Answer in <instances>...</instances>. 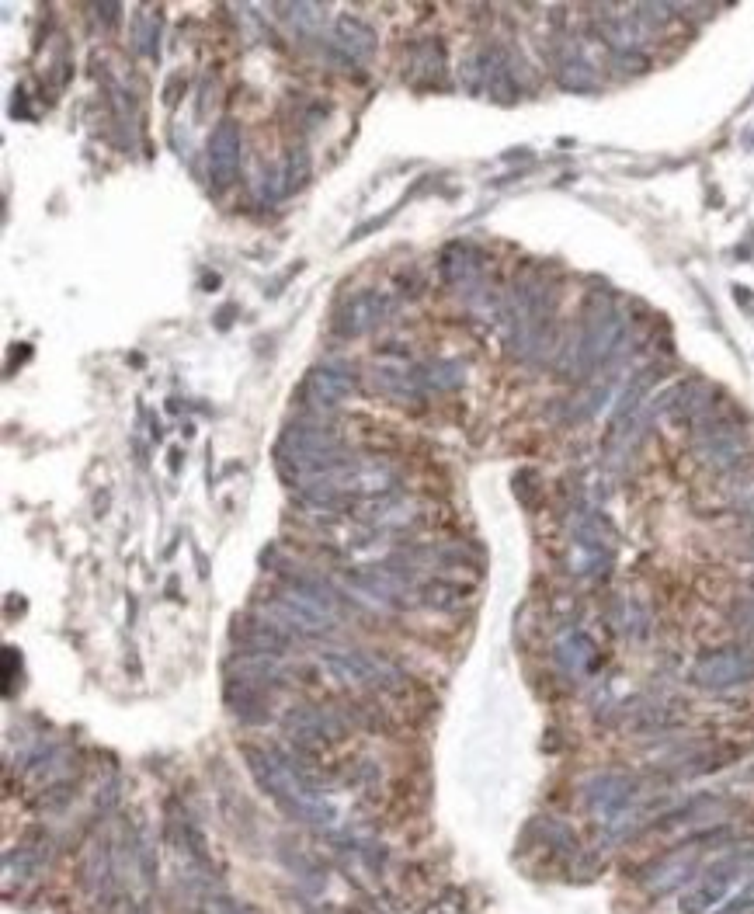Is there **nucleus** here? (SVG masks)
I'll list each match as a JSON object with an SVG mask.
<instances>
[{"instance_id":"36","label":"nucleus","mask_w":754,"mask_h":914,"mask_svg":"<svg viewBox=\"0 0 754 914\" xmlns=\"http://www.w3.org/2000/svg\"><path fill=\"white\" fill-rule=\"evenodd\" d=\"M379 355H400V358H411V348L404 341H383L379 345Z\"/></svg>"},{"instance_id":"14","label":"nucleus","mask_w":754,"mask_h":914,"mask_svg":"<svg viewBox=\"0 0 754 914\" xmlns=\"http://www.w3.org/2000/svg\"><path fill=\"white\" fill-rule=\"evenodd\" d=\"M365 515V525H372V529L379 532V536H393V532H411L421 525V504L414 501V497H404V494H386V497H376V501H365L362 508Z\"/></svg>"},{"instance_id":"22","label":"nucleus","mask_w":754,"mask_h":914,"mask_svg":"<svg viewBox=\"0 0 754 914\" xmlns=\"http://www.w3.org/2000/svg\"><path fill=\"white\" fill-rule=\"evenodd\" d=\"M411 376L417 379L424 393L428 390H459L466 383V365L456 362V358H435V362H414L411 365Z\"/></svg>"},{"instance_id":"35","label":"nucleus","mask_w":754,"mask_h":914,"mask_svg":"<svg viewBox=\"0 0 754 914\" xmlns=\"http://www.w3.org/2000/svg\"><path fill=\"white\" fill-rule=\"evenodd\" d=\"M94 11H98V18L108 21V28H115V25H119V18H122V7L119 4H98Z\"/></svg>"},{"instance_id":"2","label":"nucleus","mask_w":754,"mask_h":914,"mask_svg":"<svg viewBox=\"0 0 754 914\" xmlns=\"http://www.w3.org/2000/svg\"><path fill=\"white\" fill-rule=\"evenodd\" d=\"M622 338H626V320L619 317L609 296L595 292L584 303L574 341L560 352V372L574 379H591L595 372L609 369V362H616Z\"/></svg>"},{"instance_id":"40","label":"nucleus","mask_w":754,"mask_h":914,"mask_svg":"<svg viewBox=\"0 0 754 914\" xmlns=\"http://www.w3.org/2000/svg\"><path fill=\"white\" fill-rule=\"evenodd\" d=\"M202 285H206V289H219V275H216V272H206V279H202Z\"/></svg>"},{"instance_id":"38","label":"nucleus","mask_w":754,"mask_h":914,"mask_svg":"<svg viewBox=\"0 0 754 914\" xmlns=\"http://www.w3.org/2000/svg\"><path fill=\"white\" fill-rule=\"evenodd\" d=\"M734 292H737V299H741L744 310H754V296H751L748 289H734Z\"/></svg>"},{"instance_id":"16","label":"nucleus","mask_w":754,"mask_h":914,"mask_svg":"<svg viewBox=\"0 0 754 914\" xmlns=\"http://www.w3.org/2000/svg\"><path fill=\"white\" fill-rule=\"evenodd\" d=\"M553 657H556V668L570 678H584V675H595L598 671V647L584 630H563L553 640Z\"/></svg>"},{"instance_id":"23","label":"nucleus","mask_w":754,"mask_h":914,"mask_svg":"<svg viewBox=\"0 0 754 914\" xmlns=\"http://www.w3.org/2000/svg\"><path fill=\"white\" fill-rule=\"evenodd\" d=\"M233 671H237L240 682L247 685H285L289 682V668H285L278 657L272 654H240L237 661H233Z\"/></svg>"},{"instance_id":"8","label":"nucleus","mask_w":754,"mask_h":914,"mask_svg":"<svg viewBox=\"0 0 754 914\" xmlns=\"http://www.w3.org/2000/svg\"><path fill=\"white\" fill-rule=\"evenodd\" d=\"M282 730H285V741H289L292 748H327V744H338L348 737L351 720H344L338 709H331V706L303 703V706H292L289 713H285Z\"/></svg>"},{"instance_id":"24","label":"nucleus","mask_w":754,"mask_h":914,"mask_svg":"<svg viewBox=\"0 0 754 914\" xmlns=\"http://www.w3.org/2000/svg\"><path fill=\"white\" fill-rule=\"evenodd\" d=\"M226 706L240 716V723H268L272 720V709H268L265 699L258 696V685L230 682L226 685Z\"/></svg>"},{"instance_id":"26","label":"nucleus","mask_w":754,"mask_h":914,"mask_svg":"<svg viewBox=\"0 0 754 914\" xmlns=\"http://www.w3.org/2000/svg\"><path fill=\"white\" fill-rule=\"evenodd\" d=\"M39 866H42L39 848H32V845L7 848L4 852V890H14L18 883H25Z\"/></svg>"},{"instance_id":"12","label":"nucleus","mask_w":754,"mask_h":914,"mask_svg":"<svg viewBox=\"0 0 754 914\" xmlns=\"http://www.w3.org/2000/svg\"><path fill=\"white\" fill-rule=\"evenodd\" d=\"M636 793H640V782L629 772H598L584 786V807L602 821H616L633 807Z\"/></svg>"},{"instance_id":"27","label":"nucleus","mask_w":754,"mask_h":914,"mask_svg":"<svg viewBox=\"0 0 754 914\" xmlns=\"http://www.w3.org/2000/svg\"><path fill=\"white\" fill-rule=\"evenodd\" d=\"M417 602H421L424 609L449 612L463 602V588H459L456 581H445V577H431V581H424L421 588H417Z\"/></svg>"},{"instance_id":"18","label":"nucleus","mask_w":754,"mask_h":914,"mask_svg":"<svg viewBox=\"0 0 754 914\" xmlns=\"http://www.w3.org/2000/svg\"><path fill=\"white\" fill-rule=\"evenodd\" d=\"M407 80L424 87H435L438 80L449 77V53L438 35H421L411 42V60H407Z\"/></svg>"},{"instance_id":"13","label":"nucleus","mask_w":754,"mask_h":914,"mask_svg":"<svg viewBox=\"0 0 754 914\" xmlns=\"http://www.w3.org/2000/svg\"><path fill=\"white\" fill-rule=\"evenodd\" d=\"M438 279L473 299L483 285V254L473 244H459V240L445 244L438 254Z\"/></svg>"},{"instance_id":"3","label":"nucleus","mask_w":754,"mask_h":914,"mask_svg":"<svg viewBox=\"0 0 754 914\" xmlns=\"http://www.w3.org/2000/svg\"><path fill=\"white\" fill-rule=\"evenodd\" d=\"M723 831H727V828L695 831V835L688 838L685 845L671 848L668 855H661V859L650 862V866L643 869V876H640L643 894L668 897V894H675V890L688 887V883H692L695 876L702 873V855H706V848H713L716 842H723Z\"/></svg>"},{"instance_id":"20","label":"nucleus","mask_w":754,"mask_h":914,"mask_svg":"<svg viewBox=\"0 0 754 914\" xmlns=\"http://www.w3.org/2000/svg\"><path fill=\"white\" fill-rule=\"evenodd\" d=\"M233 643L240 647V654H272L282 657L289 650V636L275 630L268 619L261 616H244L233 623Z\"/></svg>"},{"instance_id":"7","label":"nucleus","mask_w":754,"mask_h":914,"mask_svg":"<svg viewBox=\"0 0 754 914\" xmlns=\"http://www.w3.org/2000/svg\"><path fill=\"white\" fill-rule=\"evenodd\" d=\"M358 386V369L341 355H327L306 372L303 404L306 414H331L344 397H351Z\"/></svg>"},{"instance_id":"1","label":"nucleus","mask_w":754,"mask_h":914,"mask_svg":"<svg viewBox=\"0 0 754 914\" xmlns=\"http://www.w3.org/2000/svg\"><path fill=\"white\" fill-rule=\"evenodd\" d=\"M244 758H247V769H251V775L258 779V786L272 796L285 814L310 824V828L334 831L338 810H334V803L320 793L313 775L306 772L296 758L285 755L282 748H272V744H244Z\"/></svg>"},{"instance_id":"5","label":"nucleus","mask_w":754,"mask_h":914,"mask_svg":"<svg viewBox=\"0 0 754 914\" xmlns=\"http://www.w3.org/2000/svg\"><path fill=\"white\" fill-rule=\"evenodd\" d=\"M320 664L351 689H376V692H400L407 685V675L390 664L386 657L372 654L362 647H324Z\"/></svg>"},{"instance_id":"30","label":"nucleus","mask_w":754,"mask_h":914,"mask_svg":"<svg viewBox=\"0 0 754 914\" xmlns=\"http://www.w3.org/2000/svg\"><path fill=\"white\" fill-rule=\"evenodd\" d=\"M616 616H619L622 633H626L629 640H647L650 616H647V609H643L640 602H633V598H622L619 609H616Z\"/></svg>"},{"instance_id":"37","label":"nucleus","mask_w":754,"mask_h":914,"mask_svg":"<svg viewBox=\"0 0 754 914\" xmlns=\"http://www.w3.org/2000/svg\"><path fill=\"white\" fill-rule=\"evenodd\" d=\"M181 91H185V77H171V84H167V91H164V101H167V105H174Z\"/></svg>"},{"instance_id":"15","label":"nucleus","mask_w":754,"mask_h":914,"mask_svg":"<svg viewBox=\"0 0 754 914\" xmlns=\"http://www.w3.org/2000/svg\"><path fill=\"white\" fill-rule=\"evenodd\" d=\"M80 880H84V890L94 894L101 904H112L119 897V876H115V845L108 838H98L91 845V852L84 855L80 862Z\"/></svg>"},{"instance_id":"9","label":"nucleus","mask_w":754,"mask_h":914,"mask_svg":"<svg viewBox=\"0 0 754 914\" xmlns=\"http://www.w3.org/2000/svg\"><path fill=\"white\" fill-rule=\"evenodd\" d=\"M754 678V647L751 643H727V647L706 650L695 657L692 664V682L699 689H734L741 682Z\"/></svg>"},{"instance_id":"21","label":"nucleus","mask_w":754,"mask_h":914,"mask_svg":"<svg viewBox=\"0 0 754 914\" xmlns=\"http://www.w3.org/2000/svg\"><path fill=\"white\" fill-rule=\"evenodd\" d=\"M331 46L338 49L341 56H348V60L355 63V67H365V63H369L372 56H376V32H372L369 21L344 14V18L334 21Z\"/></svg>"},{"instance_id":"29","label":"nucleus","mask_w":754,"mask_h":914,"mask_svg":"<svg viewBox=\"0 0 754 914\" xmlns=\"http://www.w3.org/2000/svg\"><path fill=\"white\" fill-rule=\"evenodd\" d=\"M133 46H136V53L157 60V53H160V11L143 7V18H139L136 28H133Z\"/></svg>"},{"instance_id":"4","label":"nucleus","mask_w":754,"mask_h":914,"mask_svg":"<svg viewBox=\"0 0 754 914\" xmlns=\"http://www.w3.org/2000/svg\"><path fill=\"white\" fill-rule=\"evenodd\" d=\"M616 560V536H612L609 522L598 511L577 508L574 522H570V550H567V570L581 581L588 577H602L612 570Z\"/></svg>"},{"instance_id":"19","label":"nucleus","mask_w":754,"mask_h":914,"mask_svg":"<svg viewBox=\"0 0 754 914\" xmlns=\"http://www.w3.org/2000/svg\"><path fill=\"white\" fill-rule=\"evenodd\" d=\"M365 383L376 397H386L400 407H421L424 404V390L417 386V379L411 376V369H393V365H376V369L365 372Z\"/></svg>"},{"instance_id":"25","label":"nucleus","mask_w":754,"mask_h":914,"mask_svg":"<svg viewBox=\"0 0 754 914\" xmlns=\"http://www.w3.org/2000/svg\"><path fill=\"white\" fill-rule=\"evenodd\" d=\"M275 14H282L289 32H296L299 39H310V35H317L320 25H324L327 7L324 4H306L303 0V4H278Z\"/></svg>"},{"instance_id":"17","label":"nucleus","mask_w":754,"mask_h":914,"mask_svg":"<svg viewBox=\"0 0 754 914\" xmlns=\"http://www.w3.org/2000/svg\"><path fill=\"white\" fill-rule=\"evenodd\" d=\"M723 810H727V803L716 800V796H695V800H688L682 807L657 817V821L650 824V831H657V835H664V831H692V828L709 831L716 817H723Z\"/></svg>"},{"instance_id":"6","label":"nucleus","mask_w":754,"mask_h":914,"mask_svg":"<svg viewBox=\"0 0 754 914\" xmlns=\"http://www.w3.org/2000/svg\"><path fill=\"white\" fill-rule=\"evenodd\" d=\"M751 862H754L751 852H727V855H720V859H713V866L702 869L699 880H695L692 887L682 894L678 911L682 914H709V911L723 908V904L730 901L727 897L730 887H734V883L748 873Z\"/></svg>"},{"instance_id":"11","label":"nucleus","mask_w":754,"mask_h":914,"mask_svg":"<svg viewBox=\"0 0 754 914\" xmlns=\"http://www.w3.org/2000/svg\"><path fill=\"white\" fill-rule=\"evenodd\" d=\"M240 157H244V136L233 119H219L209 136V188L223 195L226 188L237 185Z\"/></svg>"},{"instance_id":"41","label":"nucleus","mask_w":754,"mask_h":914,"mask_svg":"<svg viewBox=\"0 0 754 914\" xmlns=\"http://www.w3.org/2000/svg\"><path fill=\"white\" fill-rule=\"evenodd\" d=\"M167 463H171V470H178V466H181V449H171V456H167Z\"/></svg>"},{"instance_id":"33","label":"nucleus","mask_w":754,"mask_h":914,"mask_svg":"<svg viewBox=\"0 0 754 914\" xmlns=\"http://www.w3.org/2000/svg\"><path fill=\"white\" fill-rule=\"evenodd\" d=\"M616 60V67L622 70V73H643V70H650V60H647V53H619V56H612Z\"/></svg>"},{"instance_id":"34","label":"nucleus","mask_w":754,"mask_h":914,"mask_svg":"<svg viewBox=\"0 0 754 914\" xmlns=\"http://www.w3.org/2000/svg\"><path fill=\"white\" fill-rule=\"evenodd\" d=\"M397 289H400V296H407V299L421 296V289H424V275H417L414 268H411V272H400V275H397Z\"/></svg>"},{"instance_id":"28","label":"nucleus","mask_w":754,"mask_h":914,"mask_svg":"<svg viewBox=\"0 0 754 914\" xmlns=\"http://www.w3.org/2000/svg\"><path fill=\"white\" fill-rule=\"evenodd\" d=\"M313 174V164H310V150H306L303 143L292 146L289 153H285V164H282V185H285V195L299 192V188L310 181Z\"/></svg>"},{"instance_id":"39","label":"nucleus","mask_w":754,"mask_h":914,"mask_svg":"<svg viewBox=\"0 0 754 914\" xmlns=\"http://www.w3.org/2000/svg\"><path fill=\"white\" fill-rule=\"evenodd\" d=\"M233 313H237V310H233V306H226V310L216 317V324H219V327H226V324H230V317H233Z\"/></svg>"},{"instance_id":"32","label":"nucleus","mask_w":754,"mask_h":914,"mask_svg":"<svg viewBox=\"0 0 754 914\" xmlns=\"http://www.w3.org/2000/svg\"><path fill=\"white\" fill-rule=\"evenodd\" d=\"M716 914H754V873L744 880V887L737 890V894L730 897V901L723 904Z\"/></svg>"},{"instance_id":"10","label":"nucleus","mask_w":754,"mask_h":914,"mask_svg":"<svg viewBox=\"0 0 754 914\" xmlns=\"http://www.w3.org/2000/svg\"><path fill=\"white\" fill-rule=\"evenodd\" d=\"M393 313H397V299L393 296H386L379 289H358L334 306L331 324L341 338H358V334L372 331L376 324H386Z\"/></svg>"},{"instance_id":"42","label":"nucleus","mask_w":754,"mask_h":914,"mask_svg":"<svg viewBox=\"0 0 754 914\" xmlns=\"http://www.w3.org/2000/svg\"><path fill=\"white\" fill-rule=\"evenodd\" d=\"M129 914H150V908H146V904H139V908H133Z\"/></svg>"},{"instance_id":"31","label":"nucleus","mask_w":754,"mask_h":914,"mask_svg":"<svg viewBox=\"0 0 754 914\" xmlns=\"http://www.w3.org/2000/svg\"><path fill=\"white\" fill-rule=\"evenodd\" d=\"M543 842L553 848L556 855H574L577 852V838L567 824L560 821H543Z\"/></svg>"}]
</instances>
